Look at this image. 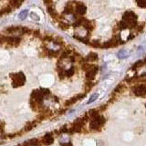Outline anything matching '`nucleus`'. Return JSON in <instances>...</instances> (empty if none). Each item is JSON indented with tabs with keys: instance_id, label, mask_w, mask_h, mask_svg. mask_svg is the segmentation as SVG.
I'll return each mask as SVG.
<instances>
[{
	"instance_id": "nucleus-1",
	"label": "nucleus",
	"mask_w": 146,
	"mask_h": 146,
	"mask_svg": "<svg viewBox=\"0 0 146 146\" xmlns=\"http://www.w3.org/2000/svg\"><path fill=\"white\" fill-rule=\"evenodd\" d=\"M138 17L133 11H126L122 16V20L128 25L129 28H134L138 25Z\"/></svg>"
},
{
	"instance_id": "nucleus-2",
	"label": "nucleus",
	"mask_w": 146,
	"mask_h": 146,
	"mask_svg": "<svg viewBox=\"0 0 146 146\" xmlns=\"http://www.w3.org/2000/svg\"><path fill=\"white\" fill-rule=\"evenodd\" d=\"M105 123V119L103 116L98 115L95 118H92L89 123V130L93 131V132H99L102 130L103 125Z\"/></svg>"
},
{
	"instance_id": "nucleus-3",
	"label": "nucleus",
	"mask_w": 146,
	"mask_h": 146,
	"mask_svg": "<svg viewBox=\"0 0 146 146\" xmlns=\"http://www.w3.org/2000/svg\"><path fill=\"white\" fill-rule=\"evenodd\" d=\"M10 77L12 79V86L17 88L20 87L26 82V76L23 73H17V74H11Z\"/></svg>"
},
{
	"instance_id": "nucleus-4",
	"label": "nucleus",
	"mask_w": 146,
	"mask_h": 146,
	"mask_svg": "<svg viewBox=\"0 0 146 146\" xmlns=\"http://www.w3.org/2000/svg\"><path fill=\"white\" fill-rule=\"evenodd\" d=\"M20 43H21V38L19 36H6L4 44H6V47H14L18 46Z\"/></svg>"
},
{
	"instance_id": "nucleus-5",
	"label": "nucleus",
	"mask_w": 146,
	"mask_h": 146,
	"mask_svg": "<svg viewBox=\"0 0 146 146\" xmlns=\"http://www.w3.org/2000/svg\"><path fill=\"white\" fill-rule=\"evenodd\" d=\"M87 11L86 6L79 1H75V9H74V15H76L78 17H83Z\"/></svg>"
},
{
	"instance_id": "nucleus-6",
	"label": "nucleus",
	"mask_w": 146,
	"mask_h": 146,
	"mask_svg": "<svg viewBox=\"0 0 146 146\" xmlns=\"http://www.w3.org/2000/svg\"><path fill=\"white\" fill-rule=\"evenodd\" d=\"M98 70H99V67L97 65H92V67H90L89 70L86 71V78L88 81H93L95 76H96V74L98 73Z\"/></svg>"
},
{
	"instance_id": "nucleus-7",
	"label": "nucleus",
	"mask_w": 146,
	"mask_h": 146,
	"mask_svg": "<svg viewBox=\"0 0 146 146\" xmlns=\"http://www.w3.org/2000/svg\"><path fill=\"white\" fill-rule=\"evenodd\" d=\"M133 94L136 95V96H141V97H144L145 95V85L144 84H139L133 88Z\"/></svg>"
},
{
	"instance_id": "nucleus-8",
	"label": "nucleus",
	"mask_w": 146,
	"mask_h": 146,
	"mask_svg": "<svg viewBox=\"0 0 146 146\" xmlns=\"http://www.w3.org/2000/svg\"><path fill=\"white\" fill-rule=\"evenodd\" d=\"M75 9V1H69L66 5V7L64 8L63 14L66 15H73Z\"/></svg>"
},
{
	"instance_id": "nucleus-9",
	"label": "nucleus",
	"mask_w": 146,
	"mask_h": 146,
	"mask_svg": "<svg viewBox=\"0 0 146 146\" xmlns=\"http://www.w3.org/2000/svg\"><path fill=\"white\" fill-rule=\"evenodd\" d=\"M53 142H54V137H53V134L51 133H47L42 138V143L45 145H50V144L53 143Z\"/></svg>"
},
{
	"instance_id": "nucleus-10",
	"label": "nucleus",
	"mask_w": 146,
	"mask_h": 146,
	"mask_svg": "<svg viewBox=\"0 0 146 146\" xmlns=\"http://www.w3.org/2000/svg\"><path fill=\"white\" fill-rule=\"evenodd\" d=\"M84 97V95L83 94H78V95H74L73 97H71L70 99H69L68 101H67V103L65 104L67 105V106H69V105H71V104H75V103H77L79 100H80V99H82Z\"/></svg>"
},
{
	"instance_id": "nucleus-11",
	"label": "nucleus",
	"mask_w": 146,
	"mask_h": 146,
	"mask_svg": "<svg viewBox=\"0 0 146 146\" xmlns=\"http://www.w3.org/2000/svg\"><path fill=\"white\" fill-rule=\"evenodd\" d=\"M48 8V14L50 15V17H51L53 19H55L57 21V20L59 19V15H58V13H57V11L55 10V8H54V5H51V6H48V7H47Z\"/></svg>"
},
{
	"instance_id": "nucleus-12",
	"label": "nucleus",
	"mask_w": 146,
	"mask_h": 146,
	"mask_svg": "<svg viewBox=\"0 0 146 146\" xmlns=\"http://www.w3.org/2000/svg\"><path fill=\"white\" fill-rule=\"evenodd\" d=\"M98 60V54H95V53H90L86 57L84 58V61L86 63H89V62H95Z\"/></svg>"
},
{
	"instance_id": "nucleus-13",
	"label": "nucleus",
	"mask_w": 146,
	"mask_h": 146,
	"mask_svg": "<svg viewBox=\"0 0 146 146\" xmlns=\"http://www.w3.org/2000/svg\"><path fill=\"white\" fill-rule=\"evenodd\" d=\"M23 1L24 0H9V5L12 8H16L18 7Z\"/></svg>"
},
{
	"instance_id": "nucleus-14",
	"label": "nucleus",
	"mask_w": 146,
	"mask_h": 146,
	"mask_svg": "<svg viewBox=\"0 0 146 146\" xmlns=\"http://www.w3.org/2000/svg\"><path fill=\"white\" fill-rule=\"evenodd\" d=\"M12 7H10V6H8V7H3V8H1L0 9V17L2 16V15H5V14H8V13H10L12 11Z\"/></svg>"
},
{
	"instance_id": "nucleus-15",
	"label": "nucleus",
	"mask_w": 146,
	"mask_h": 146,
	"mask_svg": "<svg viewBox=\"0 0 146 146\" xmlns=\"http://www.w3.org/2000/svg\"><path fill=\"white\" fill-rule=\"evenodd\" d=\"M58 24H59V27L60 28H61V29H63V30H67V29L69 28V25H68V24H66V23H64V22L59 21Z\"/></svg>"
},
{
	"instance_id": "nucleus-16",
	"label": "nucleus",
	"mask_w": 146,
	"mask_h": 146,
	"mask_svg": "<svg viewBox=\"0 0 146 146\" xmlns=\"http://www.w3.org/2000/svg\"><path fill=\"white\" fill-rule=\"evenodd\" d=\"M143 61H138L136 64H133V70H136V69H138V68H141L143 65Z\"/></svg>"
},
{
	"instance_id": "nucleus-17",
	"label": "nucleus",
	"mask_w": 146,
	"mask_h": 146,
	"mask_svg": "<svg viewBox=\"0 0 146 146\" xmlns=\"http://www.w3.org/2000/svg\"><path fill=\"white\" fill-rule=\"evenodd\" d=\"M136 3L137 5L142 8H144L146 7V3H145V0H136Z\"/></svg>"
},
{
	"instance_id": "nucleus-18",
	"label": "nucleus",
	"mask_w": 146,
	"mask_h": 146,
	"mask_svg": "<svg viewBox=\"0 0 146 146\" xmlns=\"http://www.w3.org/2000/svg\"><path fill=\"white\" fill-rule=\"evenodd\" d=\"M27 14H28V10H23V11L19 14V19L24 20L27 17Z\"/></svg>"
},
{
	"instance_id": "nucleus-19",
	"label": "nucleus",
	"mask_w": 146,
	"mask_h": 146,
	"mask_svg": "<svg viewBox=\"0 0 146 146\" xmlns=\"http://www.w3.org/2000/svg\"><path fill=\"white\" fill-rule=\"evenodd\" d=\"M98 97H99V94H92V96L90 97V99L89 100L88 104H92V103H93L94 101H96V100L98 99Z\"/></svg>"
},
{
	"instance_id": "nucleus-20",
	"label": "nucleus",
	"mask_w": 146,
	"mask_h": 146,
	"mask_svg": "<svg viewBox=\"0 0 146 146\" xmlns=\"http://www.w3.org/2000/svg\"><path fill=\"white\" fill-rule=\"evenodd\" d=\"M35 126H36V124H35L34 123H29V124H27V126L25 127V131H26V132H28V131L32 130Z\"/></svg>"
},
{
	"instance_id": "nucleus-21",
	"label": "nucleus",
	"mask_w": 146,
	"mask_h": 146,
	"mask_svg": "<svg viewBox=\"0 0 146 146\" xmlns=\"http://www.w3.org/2000/svg\"><path fill=\"white\" fill-rule=\"evenodd\" d=\"M32 34H33V36L35 37H38L40 38L42 36H41V34H40V32L38 31V30H32Z\"/></svg>"
},
{
	"instance_id": "nucleus-22",
	"label": "nucleus",
	"mask_w": 146,
	"mask_h": 146,
	"mask_svg": "<svg viewBox=\"0 0 146 146\" xmlns=\"http://www.w3.org/2000/svg\"><path fill=\"white\" fill-rule=\"evenodd\" d=\"M135 27H136V30H137V32H138V33H141V32H143V28H144V24L139 25V26H138V25H137V26Z\"/></svg>"
},
{
	"instance_id": "nucleus-23",
	"label": "nucleus",
	"mask_w": 146,
	"mask_h": 146,
	"mask_svg": "<svg viewBox=\"0 0 146 146\" xmlns=\"http://www.w3.org/2000/svg\"><path fill=\"white\" fill-rule=\"evenodd\" d=\"M45 5H46L47 7L48 6H51V5H53V2H52V0H43Z\"/></svg>"
},
{
	"instance_id": "nucleus-24",
	"label": "nucleus",
	"mask_w": 146,
	"mask_h": 146,
	"mask_svg": "<svg viewBox=\"0 0 146 146\" xmlns=\"http://www.w3.org/2000/svg\"><path fill=\"white\" fill-rule=\"evenodd\" d=\"M5 37H6V36L0 34V44H4V43H5Z\"/></svg>"
}]
</instances>
